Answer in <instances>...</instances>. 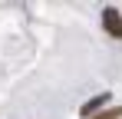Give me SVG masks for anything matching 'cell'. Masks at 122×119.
<instances>
[{
	"label": "cell",
	"mask_w": 122,
	"mask_h": 119,
	"mask_svg": "<svg viewBox=\"0 0 122 119\" xmlns=\"http://www.w3.org/2000/svg\"><path fill=\"white\" fill-rule=\"evenodd\" d=\"M102 27H106L109 37L122 40V13L116 10V7H106V10H102Z\"/></svg>",
	"instance_id": "obj_1"
},
{
	"label": "cell",
	"mask_w": 122,
	"mask_h": 119,
	"mask_svg": "<svg viewBox=\"0 0 122 119\" xmlns=\"http://www.w3.org/2000/svg\"><path fill=\"white\" fill-rule=\"evenodd\" d=\"M106 103H109V93H99L96 99H89V103H86V106L79 109V113H82V119H92V116H96V113L102 109V106H106Z\"/></svg>",
	"instance_id": "obj_2"
},
{
	"label": "cell",
	"mask_w": 122,
	"mask_h": 119,
	"mask_svg": "<svg viewBox=\"0 0 122 119\" xmlns=\"http://www.w3.org/2000/svg\"><path fill=\"white\" fill-rule=\"evenodd\" d=\"M92 119H122V106H116V109H106V113H99V116Z\"/></svg>",
	"instance_id": "obj_3"
}]
</instances>
